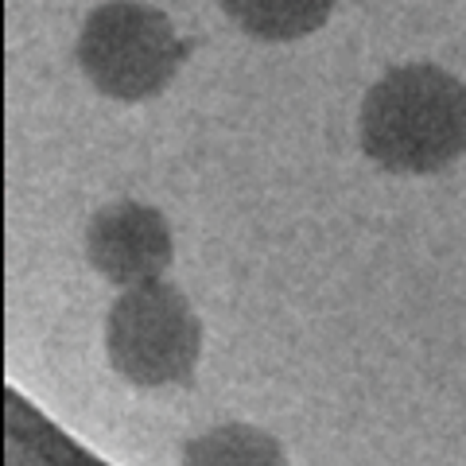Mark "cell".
<instances>
[{
    "mask_svg": "<svg viewBox=\"0 0 466 466\" xmlns=\"http://www.w3.org/2000/svg\"><path fill=\"white\" fill-rule=\"evenodd\" d=\"M361 148L392 175H431L466 156V86L431 63H404L361 101Z\"/></svg>",
    "mask_w": 466,
    "mask_h": 466,
    "instance_id": "6da1fadb",
    "label": "cell"
},
{
    "mask_svg": "<svg viewBox=\"0 0 466 466\" xmlns=\"http://www.w3.org/2000/svg\"><path fill=\"white\" fill-rule=\"evenodd\" d=\"M187 58L171 20L140 0H109L94 8L78 32V66L97 94L144 101L164 94Z\"/></svg>",
    "mask_w": 466,
    "mask_h": 466,
    "instance_id": "7a4b0ae2",
    "label": "cell"
},
{
    "mask_svg": "<svg viewBox=\"0 0 466 466\" xmlns=\"http://www.w3.org/2000/svg\"><path fill=\"white\" fill-rule=\"evenodd\" d=\"M106 346L113 370L137 385H171L195 373L202 327L191 299L164 280L133 284L113 299Z\"/></svg>",
    "mask_w": 466,
    "mask_h": 466,
    "instance_id": "3957f363",
    "label": "cell"
},
{
    "mask_svg": "<svg viewBox=\"0 0 466 466\" xmlns=\"http://www.w3.org/2000/svg\"><path fill=\"white\" fill-rule=\"evenodd\" d=\"M171 226L144 202H109L86 226V257L106 280L133 288L159 280L171 265Z\"/></svg>",
    "mask_w": 466,
    "mask_h": 466,
    "instance_id": "277c9868",
    "label": "cell"
},
{
    "mask_svg": "<svg viewBox=\"0 0 466 466\" xmlns=\"http://www.w3.org/2000/svg\"><path fill=\"white\" fill-rule=\"evenodd\" d=\"M218 5L241 32L265 43H291L311 35L334 12V0H218Z\"/></svg>",
    "mask_w": 466,
    "mask_h": 466,
    "instance_id": "5b68a950",
    "label": "cell"
}]
</instances>
